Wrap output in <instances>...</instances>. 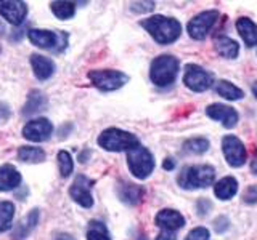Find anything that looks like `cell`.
Returning <instances> with one entry per match:
<instances>
[{
	"mask_svg": "<svg viewBox=\"0 0 257 240\" xmlns=\"http://www.w3.org/2000/svg\"><path fill=\"white\" fill-rule=\"evenodd\" d=\"M175 166V162L172 158H166V162H164V168L166 170H172V168Z\"/></svg>",
	"mask_w": 257,
	"mask_h": 240,
	"instance_id": "obj_36",
	"label": "cell"
},
{
	"mask_svg": "<svg viewBox=\"0 0 257 240\" xmlns=\"http://www.w3.org/2000/svg\"><path fill=\"white\" fill-rule=\"evenodd\" d=\"M251 173L252 174H257V149L254 150L252 158H251Z\"/></svg>",
	"mask_w": 257,
	"mask_h": 240,
	"instance_id": "obj_35",
	"label": "cell"
},
{
	"mask_svg": "<svg viewBox=\"0 0 257 240\" xmlns=\"http://www.w3.org/2000/svg\"><path fill=\"white\" fill-rule=\"evenodd\" d=\"M28 37L32 45L55 53L63 52L68 46V34L63 30H47V29H29Z\"/></svg>",
	"mask_w": 257,
	"mask_h": 240,
	"instance_id": "obj_6",
	"label": "cell"
},
{
	"mask_svg": "<svg viewBox=\"0 0 257 240\" xmlns=\"http://www.w3.org/2000/svg\"><path fill=\"white\" fill-rule=\"evenodd\" d=\"M222 152L225 160L228 162L230 166L239 168L246 164L247 160V152L243 141L233 134H227L222 138Z\"/></svg>",
	"mask_w": 257,
	"mask_h": 240,
	"instance_id": "obj_9",
	"label": "cell"
},
{
	"mask_svg": "<svg viewBox=\"0 0 257 240\" xmlns=\"http://www.w3.org/2000/svg\"><path fill=\"white\" fill-rule=\"evenodd\" d=\"M92 186H93V181L88 180L87 176H84V174L76 176L74 182H72L71 188H69L71 198L74 200L77 205H80V206L90 208L93 205V196H92V192H90Z\"/></svg>",
	"mask_w": 257,
	"mask_h": 240,
	"instance_id": "obj_11",
	"label": "cell"
},
{
	"mask_svg": "<svg viewBox=\"0 0 257 240\" xmlns=\"http://www.w3.org/2000/svg\"><path fill=\"white\" fill-rule=\"evenodd\" d=\"M15 216V205L12 202H0V232L12 228Z\"/></svg>",
	"mask_w": 257,
	"mask_h": 240,
	"instance_id": "obj_27",
	"label": "cell"
},
{
	"mask_svg": "<svg viewBox=\"0 0 257 240\" xmlns=\"http://www.w3.org/2000/svg\"><path fill=\"white\" fill-rule=\"evenodd\" d=\"M140 26L156 40L159 45L174 44L182 34V24L175 18H169L163 14H155L143 20Z\"/></svg>",
	"mask_w": 257,
	"mask_h": 240,
	"instance_id": "obj_1",
	"label": "cell"
},
{
	"mask_svg": "<svg viewBox=\"0 0 257 240\" xmlns=\"http://www.w3.org/2000/svg\"><path fill=\"white\" fill-rule=\"evenodd\" d=\"M55 240H74L71 236H68V234H61V236H58Z\"/></svg>",
	"mask_w": 257,
	"mask_h": 240,
	"instance_id": "obj_37",
	"label": "cell"
},
{
	"mask_svg": "<svg viewBox=\"0 0 257 240\" xmlns=\"http://www.w3.org/2000/svg\"><path fill=\"white\" fill-rule=\"evenodd\" d=\"M47 106V100L45 96L40 93L39 90H32L29 93V98H28V102L26 106L23 108V116H34L40 109H44Z\"/></svg>",
	"mask_w": 257,
	"mask_h": 240,
	"instance_id": "obj_24",
	"label": "cell"
},
{
	"mask_svg": "<svg viewBox=\"0 0 257 240\" xmlns=\"http://www.w3.org/2000/svg\"><path fill=\"white\" fill-rule=\"evenodd\" d=\"M206 114L209 118L222 122V125L225 128H233L238 122V112L233 108L227 106V104H222V102H214L211 106H207Z\"/></svg>",
	"mask_w": 257,
	"mask_h": 240,
	"instance_id": "obj_13",
	"label": "cell"
},
{
	"mask_svg": "<svg viewBox=\"0 0 257 240\" xmlns=\"http://www.w3.org/2000/svg\"><path fill=\"white\" fill-rule=\"evenodd\" d=\"M155 8V2H140V4H132V10L137 13L142 12H150Z\"/></svg>",
	"mask_w": 257,
	"mask_h": 240,
	"instance_id": "obj_33",
	"label": "cell"
},
{
	"mask_svg": "<svg viewBox=\"0 0 257 240\" xmlns=\"http://www.w3.org/2000/svg\"><path fill=\"white\" fill-rule=\"evenodd\" d=\"M185 240H211V234H209L206 228H195L193 230H190V234Z\"/></svg>",
	"mask_w": 257,
	"mask_h": 240,
	"instance_id": "obj_31",
	"label": "cell"
},
{
	"mask_svg": "<svg viewBox=\"0 0 257 240\" xmlns=\"http://www.w3.org/2000/svg\"><path fill=\"white\" fill-rule=\"evenodd\" d=\"M127 165L137 180H147L155 170V157L142 144L127 150Z\"/></svg>",
	"mask_w": 257,
	"mask_h": 240,
	"instance_id": "obj_5",
	"label": "cell"
},
{
	"mask_svg": "<svg viewBox=\"0 0 257 240\" xmlns=\"http://www.w3.org/2000/svg\"><path fill=\"white\" fill-rule=\"evenodd\" d=\"M87 240H111V237L103 222L90 221V226H88V230H87Z\"/></svg>",
	"mask_w": 257,
	"mask_h": 240,
	"instance_id": "obj_28",
	"label": "cell"
},
{
	"mask_svg": "<svg viewBox=\"0 0 257 240\" xmlns=\"http://www.w3.org/2000/svg\"><path fill=\"white\" fill-rule=\"evenodd\" d=\"M98 144L104 150L122 152L139 146L140 141L134 133L119 130V128H108V130L101 132V134L98 136Z\"/></svg>",
	"mask_w": 257,
	"mask_h": 240,
	"instance_id": "obj_4",
	"label": "cell"
},
{
	"mask_svg": "<svg viewBox=\"0 0 257 240\" xmlns=\"http://www.w3.org/2000/svg\"><path fill=\"white\" fill-rule=\"evenodd\" d=\"M236 29L241 38L244 40V44L247 46H254L257 45V24L252 22L249 18L243 16L236 21Z\"/></svg>",
	"mask_w": 257,
	"mask_h": 240,
	"instance_id": "obj_22",
	"label": "cell"
},
{
	"mask_svg": "<svg viewBox=\"0 0 257 240\" xmlns=\"http://www.w3.org/2000/svg\"><path fill=\"white\" fill-rule=\"evenodd\" d=\"M52 12L58 20H69L76 14V4L56 0V2L52 4Z\"/></svg>",
	"mask_w": 257,
	"mask_h": 240,
	"instance_id": "obj_26",
	"label": "cell"
},
{
	"mask_svg": "<svg viewBox=\"0 0 257 240\" xmlns=\"http://www.w3.org/2000/svg\"><path fill=\"white\" fill-rule=\"evenodd\" d=\"M214 46L217 53L227 60H235L239 54V45L236 40H233L227 36H219L214 40Z\"/></svg>",
	"mask_w": 257,
	"mask_h": 240,
	"instance_id": "obj_19",
	"label": "cell"
},
{
	"mask_svg": "<svg viewBox=\"0 0 257 240\" xmlns=\"http://www.w3.org/2000/svg\"><path fill=\"white\" fill-rule=\"evenodd\" d=\"M215 180V170L211 165H193L185 166L180 172L179 181L180 188L183 189H203L214 184Z\"/></svg>",
	"mask_w": 257,
	"mask_h": 240,
	"instance_id": "obj_3",
	"label": "cell"
},
{
	"mask_svg": "<svg viewBox=\"0 0 257 240\" xmlns=\"http://www.w3.org/2000/svg\"><path fill=\"white\" fill-rule=\"evenodd\" d=\"M243 200L246 204H257V184L246 188V190L243 192Z\"/></svg>",
	"mask_w": 257,
	"mask_h": 240,
	"instance_id": "obj_32",
	"label": "cell"
},
{
	"mask_svg": "<svg viewBox=\"0 0 257 240\" xmlns=\"http://www.w3.org/2000/svg\"><path fill=\"white\" fill-rule=\"evenodd\" d=\"M183 84L187 85L190 90L201 93L212 86L214 77L211 72H207L204 68L198 66V64H187L185 74H183Z\"/></svg>",
	"mask_w": 257,
	"mask_h": 240,
	"instance_id": "obj_8",
	"label": "cell"
},
{
	"mask_svg": "<svg viewBox=\"0 0 257 240\" xmlns=\"http://www.w3.org/2000/svg\"><path fill=\"white\" fill-rule=\"evenodd\" d=\"M209 141L206 138H191L183 142V150L188 154H204L209 149Z\"/></svg>",
	"mask_w": 257,
	"mask_h": 240,
	"instance_id": "obj_29",
	"label": "cell"
},
{
	"mask_svg": "<svg viewBox=\"0 0 257 240\" xmlns=\"http://www.w3.org/2000/svg\"><path fill=\"white\" fill-rule=\"evenodd\" d=\"M156 240H177L174 232H169V230H163L161 234L156 237Z\"/></svg>",
	"mask_w": 257,
	"mask_h": 240,
	"instance_id": "obj_34",
	"label": "cell"
},
{
	"mask_svg": "<svg viewBox=\"0 0 257 240\" xmlns=\"http://www.w3.org/2000/svg\"><path fill=\"white\" fill-rule=\"evenodd\" d=\"M31 68H32V72H34V76L39 78V80H47L53 76L55 72V62L47 58V56H42V54H31Z\"/></svg>",
	"mask_w": 257,
	"mask_h": 240,
	"instance_id": "obj_16",
	"label": "cell"
},
{
	"mask_svg": "<svg viewBox=\"0 0 257 240\" xmlns=\"http://www.w3.org/2000/svg\"><path fill=\"white\" fill-rule=\"evenodd\" d=\"M0 16H4L10 24H21L28 16V5L21 0L0 2Z\"/></svg>",
	"mask_w": 257,
	"mask_h": 240,
	"instance_id": "obj_14",
	"label": "cell"
},
{
	"mask_svg": "<svg viewBox=\"0 0 257 240\" xmlns=\"http://www.w3.org/2000/svg\"><path fill=\"white\" fill-rule=\"evenodd\" d=\"M18 158L21 162H26V164H40L45 160V152L40 148L23 146L18 150Z\"/></svg>",
	"mask_w": 257,
	"mask_h": 240,
	"instance_id": "obj_25",
	"label": "cell"
},
{
	"mask_svg": "<svg viewBox=\"0 0 257 240\" xmlns=\"http://www.w3.org/2000/svg\"><path fill=\"white\" fill-rule=\"evenodd\" d=\"M180 62L172 54H161L153 60L150 68V78L156 86H169L175 82Z\"/></svg>",
	"mask_w": 257,
	"mask_h": 240,
	"instance_id": "obj_2",
	"label": "cell"
},
{
	"mask_svg": "<svg viewBox=\"0 0 257 240\" xmlns=\"http://www.w3.org/2000/svg\"><path fill=\"white\" fill-rule=\"evenodd\" d=\"M37 222H39V210L34 208L29 214H26L18 224H16V228L13 230V238L24 240L29 236V232L37 226Z\"/></svg>",
	"mask_w": 257,
	"mask_h": 240,
	"instance_id": "obj_20",
	"label": "cell"
},
{
	"mask_svg": "<svg viewBox=\"0 0 257 240\" xmlns=\"http://www.w3.org/2000/svg\"><path fill=\"white\" fill-rule=\"evenodd\" d=\"M217 18H219V12L217 10L201 12L196 16H193V20H190L188 26H187L190 37L195 40H204L206 36L211 32Z\"/></svg>",
	"mask_w": 257,
	"mask_h": 240,
	"instance_id": "obj_10",
	"label": "cell"
},
{
	"mask_svg": "<svg viewBox=\"0 0 257 240\" xmlns=\"http://www.w3.org/2000/svg\"><path fill=\"white\" fill-rule=\"evenodd\" d=\"M145 190L143 188L137 186V184H131V182H120L117 188V196L127 205H137L140 204V200L143 198Z\"/></svg>",
	"mask_w": 257,
	"mask_h": 240,
	"instance_id": "obj_18",
	"label": "cell"
},
{
	"mask_svg": "<svg viewBox=\"0 0 257 240\" xmlns=\"http://www.w3.org/2000/svg\"><path fill=\"white\" fill-rule=\"evenodd\" d=\"M238 192V181L233 176H225L214 184V194L220 200H230Z\"/></svg>",
	"mask_w": 257,
	"mask_h": 240,
	"instance_id": "obj_21",
	"label": "cell"
},
{
	"mask_svg": "<svg viewBox=\"0 0 257 240\" xmlns=\"http://www.w3.org/2000/svg\"><path fill=\"white\" fill-rule=\"evenodd\" d=\"M88 78H90L93 86L98 88L100 92H114L128 82V77L124 72L114 70V69L90 70L88 72Z\"/></svg>",
	"mask_w": 257,
	"mask_h": 240,
	"instance_id": "obj_7",
	"label": "cell"
},
{
	"mask_svg": "<svg viewBox=\"0 0 257 240\" xmlns=\"http://www.w3.org/2000/svg\"><path fill=\"white\" fill-rule=\"evenodd\" d=\"M156 226L161 228L163 230H169V232H175L177 229H182L185 226V218L177 212L172 210V208H164L156 214Z\"/></svg>",
	"mask_w": 257,
	"mask_h": 240,
	"instance_id": "obj_15",
	"label": "cell"
},
{
	"mask_svg": "<svg viewBox=\"0 0 257 240\" xmlns=\"http://www.w3.org/2000/svg\"><path fill=\"white\" fill-rule=\"evenodd\" d=\"M56 160H58L60 174L63 176V178H68V176L72 173V170H74V162H72L71 154H69V152H66V150H60Z\"/></svg>",
	"mask_w": 257,
	"mask_h": 240,
	"instance_id": "obj_30",
	"label": "cell"
},
{
	"mask_svg": "<svg viewBox=\"0 0 257 240\" xmlns=\"http://www.w3.org/2000/svg\"><path fill=\"white\" fill-rule=\"evenodd\" d=\"M21 182V174L16 168L10 164L0 166V190L8 192L18 188Z\"/></svg>",
	"mask_w": 257,
	"mask_h": 240,
	"instance_id": "obj_17",
	"label": "cell"
},
{
	"mask_svg": "<svg viewBox=\"0 0 257 240\" xmlns=\"http://www.w3.org/2000/svg\"><path fill=\"white\" fill-rule=\"evenodd\" d=\"M252 94L255 96V100H257V82L252 84Z\"/></svg>",
	"mask_w": 257,
	"mask_h": 240,
	"instance_id": "obj_38",
	"label": "cell"
},
{
	"mask_svg": "<svg viewBox=\"0 0 257 240\" xmlns=\"http://www.w3.org/2000/svg\"><path fill=\"white\" fill-rule=\"evenodd\" d=\"M52 133H53V125H52L50 120L45 118V117L29 120V122L23 128V136L28 141H32V142L47 141L52 136Z\"/></svg>",
	"mask_w": 257,
	"mask_h": 240,
	"instance_id": "obj_12",
	"label": "cell"
},
{
	"mask_svg": "<svg viewBox=\"0 0 257 240\" xmlns=\"http://www.w3.org/2000/svg\"><path fill=\"white\" fill-rule=\"evenodd\" d=\"M214 88H215V93L222 96V98L228 100V101H236V100H241L244 96L243 90L238 88L236 85H233L228 80H219V82L214 84Z\"/></svg>",
	"mask_w": 257,
	"mask_h": 240,
	"instance_id": "obj_23",
	"label": "cell"
}]
</instances>
